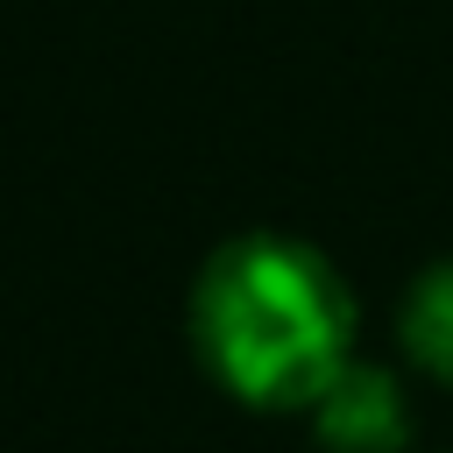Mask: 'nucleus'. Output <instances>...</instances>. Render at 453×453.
<instances>
[{"label": "nucleus", "mask_w": 453, "mask_h": 453, "mask_svg": "<svg viewBox=\"0 0 453 453\" xmlns=\"http://www.w3.org/2000/svg\"><path fill=\"white\" fill-rule=\"evenodd\" d=\"M191 347L241 403L304 411L354 361V290L311 241L241 234L191 283Z\"/></svg>", "instance_id": "f257e3e1"}, {"label": "nucleus", "mask_w": 453, "mask_h": 453, "mask_svg": "<svg viewBox=\"0 0 453 453\" xmlns=\"http://www.w3.org/2000/svg\"><path fill=\"white\" fill-rule=\"evenodd\" d=\"M304 411H311V439L326 453H396L411 439L403 382L382 361H347Z\"/></svg>", "instance_id": "f03ea898"}, {"label": "nucleus", "mask_w": 453, "mask_h": 453, "mask_svg": "<svg viewBox=\"0 0 453 453\" xmlns=\"http://www.w3.org/2000/svg\"><path fill=\"white\" fill-rule=\"evenodd\" d=\"M396 333H403L411 368H425L432 382H446V389H453V255H446V262H432V269L403 290Z\"/></svg>", "instance_id": "7ed1b4c3"}]
</instances>
